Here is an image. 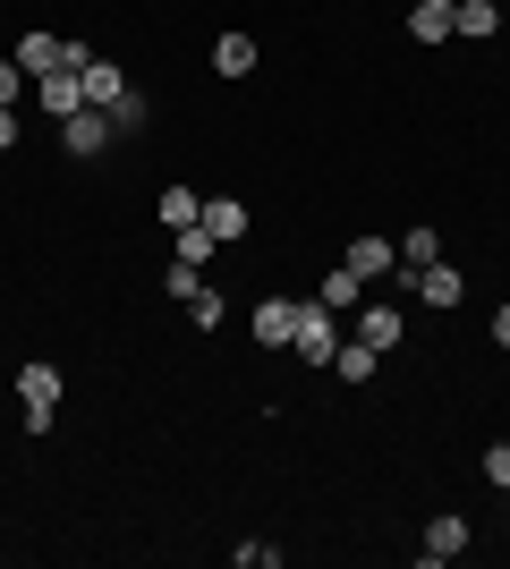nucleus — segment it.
I'll use <instances>...</instances> for the list:
<instances>
[{
  "mask_svg": "<svg viewBox=\"0 0 510 569\" xmlns=\"http://www.w3.org/2000/svg\"><path fill=\"white\" fill-rule=\"evenodd\" d=\"M307 366H332V349H340V315L323 307V298H298V340H290Z\"/></svg>",
  "mask_w": 510,
  "mask_h": 569,
  "instance_id": "nucleus-1",
  "label": "nucleus"
},
{
  "mask_svg": "<svg viewBox=\"0 0 510 569\" xmlns=\"http://www.w3.org/2000/svg\"><path fill=\"white\" fill-rule=\"evenodd\" d=\"M51 137H60V144H69V153H77V162H94V153H102V144H111V137H120V119H111V111H94V102H86V111H69V119H60V128H51Z\"/></svg>",
  "mask_w": 510,
  "mask_h": 569,
  "instance_id": "nucleus-2",
  "label": "nucleus"
},
{
  "mask_svg": "<svg viewBox=\"0 0 510 569\" xmlns=\"http://www.w3.org/2000/svg\"><path fill=\"white\" fill-rule=\"evenodd\" d=\"M409 281H417V298H426L434 315H451V307L468 298V272H460V263H442V256H434V263H417Z\"/></svg>",
  "mask_w": 510,
  "mask_h": 569,
  "instance_id": "nucleus-3",
  "label": "nucleus"
},
{
  "mask_svg": "<svg viewBox=\"0 0 510 569\" xmlns=\"http://www.w3.org/2000/svg\"><path fill=\"white\" fill-rule=\"evenodd\" d=\"M77 86H86V102H94V111H111V119H120V102L137 94V86H128V69H120V60H102V51H94V69L77 77Z\"/></svg>",
  "mask_w": 510,
  "mask_h": 569,
  "instance_id": "nucleus-4",
  "label": "nucleus"
},
{
  "mask_svg": "<svg viewBox=\"0 0 510 569\" xmlns=\"http://www.w3.org/2000/svg\"><path fill=\"white\" fill-rule=\"evenodd\" d=\"M391 263H400V247H391L383 230H366V238H349V272H358V281H400V272H391Z\"/></svg>",
  "mask_w": 510,
  "mask_h": 569,
  "instance_id": "nucleus-5",
  "label": "nucleus"
},
{
  "mask_svg": "<svg viewBox=\"0 0 510 569\" xmlns=\"http://www.w3.org/2000/svg\"><path fill=\"white\" fill-rule=\"evenodd\" d=\"M34 102H43V119H51V128H60V119H69V111H86V86H77L69 69H51V77H34Z\"/></svg>",
  "mask_w": 510,
  "mask_h": 569,
  "instance_id": "nucleus-6",
  "label": "nucleus"
},
{
  "mask_svg": "<svg viewBox=\"0 0 510 569\" xmlns=\"http://www.w3.org/2000/svg\"><path fill=\"white\" fill-rule=\"evenodd\" d=\"M298 340V298H264L256 307V349H290Z\"/></svg>",
  "mask_w": 510,
  "mask_h": 569,
  "instance_id": "nucleus-7",
  "label": "nucleus"
},
{
  "mask_svg": "<svg viewBox=\"0 0 510 569\" xmlns=\"http://www.w3.org/2000/svg\"><path fill=\"white\" fill-rule=\"evenodd\" d=\"M409 34H417V43H451V34H460V9H451V0H417Z\"/></svg>",
  "mask_w": 510,
  "mask_h": 569,
  "instance_id": "nucleus-8",
  "label": "nucleus"
},
{
  "mask_svg": "<svg viewBox=\"0 0 510 569\" xmlns=\"http://www.w3.org/2000/svg\"><path fill=\"white\" fill-rule=\"evenodd\" d=\"M170 238H179V247H170V263H179V272H204V263L221 256V238L204 230V221H188V230H170Z\"/></svg>",
  "mask_w": 510,
  "mask_h": 569,
  "instance_id": "nucleus-9",
  "label": "nucleus"
},
{
  "mask_svg": "<svg viewBox=\"0 0 510 569\" xmlns=\"http://www.w3.org/2000/svg\"><path fill=\"white\" fill-rule=\"evenodd\" d=\"M358 340H366V349H383V357H391V349H400V340H409V323H400V307H366V315H358Z\"/></svg>",
  "mask_w": 510,
  "mask_h": 569,
  "instance_id": "nucleus-10",
  "label": "nucleus"
},
{
  "mask_svg": "<svg viewBox=\"0 0 510 569\" xmlns=\"http://www.w3.org/2000/svg\"><path fill=\"white\" fill-rule=\"evenodd\" d=\"M18 400H26V408H60V366H43V357H34V366H18Z\"/></svg>",
  "mask_w": 510,
  "mask_h": 569,
  "instance_id": "nucleus-11",
  "label": "nucleus"
},
{
  "mask_svg": "<svg viewBox=\"0 0 510 569\" xmlns=\"http://www.w3.org/2000/svg\"><path fill=\"white\" fill-rule=\"evenodd\" d=\"M460 552H468V519H434L426 545H417V561H460Z\"/></svg>",
  "mask_w": 510,
  "mask_h": 569,
  "instance_id": "nucleus-12",
  "label": "nucleus"
},
{
  "mask_svg": "<svg viewBox=\"0 0 510 569\" xmlns=\"http://www.w3.org/2000/svg\"><path fill=\"white\" fill-rule=\"evenodd\" d=\"M204 230H213L221 247H230V238H247V204H239V196H204Z\"/></svg>",
  "mask_w": 510,
  "mask_h": 569,
  "instance_id": "nucleus-13",
  "label": "nucleus"
},
{
  "mask_svg": "<svg viewBox=\"0 0 510 569\" xmlns=\"http://www.w3.org/2000/svg\"><path fill=\"white\" fill-rule=\"evenodd\" d=\"M213 77H256V34H221L213 43Z\"/></svg>",
  "mask_w": 510,
  "mask_h": 569,
  "instance_id": "nucleus-14",
  "label": "nucleus"
},
{
  "mask_svg": "<svg viewBox=\"0 0 510 569\" xmlns=\"http://www.w3.org/2000/svg\"><path fill=\"white\" fill-rule=\"evenodd\" d=\"M9 60H18L26 77H51V69H60V43H51V34H18V51H9Z\"/></svg>",
  "mask_w": 510,
  "mask_h": 569,
  "instance_id": "nucleus-15",
  "label": "nucleus"
},
{
  "mask_svg": "<svg viewBox=\"0 0 510 569\" xmlns=\"http://www.w3.org/2000/svg\"><path fill=\"white\" fill-rule=\"evenodd\" d=\"M374 357H383V349H366V340H340V349H332V375L349 382V391H358V382L374 375Z\"/></svg>",
  "mask_w": 510,
  "mask_h": 569,
  "instance_id": "nucleus-16",
  "label": "nucleus"
},
{
  "mask_svg": "<svg viewBox=\"0 0 510 569\" xmlns=\"http://www.w3.org/2000/svg\"><path fill=\"white\" fill-rule=\"evenodd\" d=\"M153 213H162V230H188V221H204V196H196V188H162Z\"/></svg>",
  "mask_w": 510,
  "mask_h": 569,
  "instance_id": "nucleus-17",
  "label": "nucleus"
},
{
  "mask_svg": "<svg viewBox=\"0 0 510 569\" xmlns=\"http://www.w3.org/2000/svg\"><path fill=\"white\" fill-rule=\"evenodd\" d=\"M451 9H460V34H468V43L502 34V9H493V0H451Z\"/></svg>",
  "mask_w": 510,
  "mask_h": 569,
  "instance_id": "nucleus-18",
  "label": "nucleus"
},
{
  "mask_svg": "<svg viewBox=\"0 0 510 569\" xmlns=\"http://www.w3.org/2000/svg\"><path fill=\"white\" fill-rule=\"evenodd\" d=\"M358 298H366V281H358V272H349V263H340V272H323V307H358Z\"/></svg>",
  "mask_w": 510,
  "mask_h": 569,
  "instance_id": "nucleus-19",
  "label": "nucleus"
},
{
  "mask_svg": "<svg viewBox=\"0 0 510 569\" xmlns=\"http://www.w3.org/2000/svg\"><path fill=\"white\" fill-rule=\"evenodd\" d=\"M188 315H196V323H204V332H213L221 315H230V298H221V289H213V281H196V298H188Z\"/></svg>",
  "mask_w": 510,
  "mask_h": 569,
  "instance_id": "nucleus-20",
  "label": "nucleus"
},
{
  "mask_svg": "<svg viewBox=\"0 0 510 569\" xmlns=\"http://www.w3.org/2000/svg\"><path fill=\"white\" fill-rule=\"evenodd\" d=\"M434 256H442V238L426 230V221H417V230L400 238V263H409V272H417V263H434Z\"/></svg>",
  "mask_w": 510,
  "mask_h": 569,
  "instance_id": "nucleus-21",
  "label": "nucleus"
},
{
  "mask_svg": "<svg viewBox=\"0 0 510 569\" xmlns=\"http://www.w3.org/2000/svg\"><path fill=\"white\" fill-rule=\"evenodd\" d=\"M230 561H239V569H272V561H281V545H230Z\"/></svg>",
  "mask_w": 510,
  "mask_h": 569,
  "instance_id": "nucleus-22",
  "label": "nucleus"
},
{
  "mask_svg": "<svg viewBox=\"0 0 510 569\" xmlns=\"http://www.w3.org/2000/svg\"><path fill=\"white\" fill-rule=\"evenodd\" d=\"M26 86H34V77H26L18 60H0V102H9V111H18V94H26Z\"/></svg>",
  "mask_w": 510,
  "mask_h": 569,
  "instance_id": "nucleus-23",
  "label": "nucleus"
},
{
  "mask_svg": "<svg viewBox=\"0 0 510 569\" xmlns=\"http://www.w3.org/2000/svg\"><path fill=\"white\" fill-rule=\"evenodd\" d=\"M60 69L86 77V69H94V43H77V34H69V43H60Z\"/></svg>",
  "mask_w": 510,
  "mask_h": 569,
  "instance_id": "nucleus-24",
  "label": "nucleus"
},
{
  "mask_svg": "<svg viewBox=\"0 0 510 569\" xmlns=\"http://www.w3.org/2000/svg\"><path fill=\"white\" fill-rule=\"evenodd\" d=\"M486 485H502V493H510V442H493V451H486Z\"/></svg>",
  "mask_w": 510,
  "mask_h": 569,
  "instance_id": "nucleus-25",
  "label": "nucleus"
},
{
  "mask_svg": "<svg viewBox=\"0 0 510 569\" xmlns=\"http://www.w3.org/2000/svg\"><path fill=\"white\" fill-rule=\"evenodd\" d=\"M9 144H26V128H18V111L0 102V153H9Z\"/></svg>",
  "mask_w": 510,
  "mask_h": 569,
  "instance_id": "nucleus-26",
  "label": "nucleus"
},
{
  "mask_svg": "<svg viewBox=\"0 0 510 569\" xmlns=\"http://www.w3.org/2000/svg\"><path fill=\"white\" fill-rule=\"evenodd\" d=\"M493 349H510V307H502V315H493Z\"/></svg>",
  "mask_w": 510,
  "mask_h": 569,
  "instance_id": "nucleus-27",
  "label": "nucleus"
},
{
  "mask_svg": "<svg viewBox=\"0 0 510 569\" xmlns=\"http://www.w3.org/2000/svg\"><path fill=\"white\" fill-rule=\"evenodd\" d=\"M502 501H510V493H502Z\"/></svg>",
  "mask_w": 510,
  "mask_h": 569,
  "instance_id": "nucleus-28",
  "label": "nucleus"
}]
</instances>
